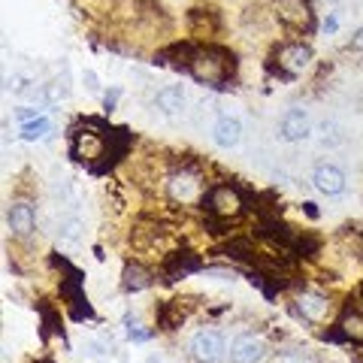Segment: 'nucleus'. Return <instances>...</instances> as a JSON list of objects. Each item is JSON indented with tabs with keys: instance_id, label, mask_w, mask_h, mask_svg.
<instances>
[{
	"instance_id": "16",
	"label": "nucleus",
	"mask_w": 363,
	"mask_h": 363,
	"mask_svg": "<svg viewBox=\"0 0 363 363\" xmlns=\"http://www.w3.org/2000/svg\"><path fill=\"white\" fill-rule=\"evenodd\" d=\"M49 130H52V121L45 118V116H40V118H33L28 124H21V140H25V143H37Z\"/></svg>"
},
{
	"instance_id": "21",
	"label": "nucleus",
	"mask_w": 363,
	"mask_h": 363,
	"mask_svg": "<svg viewBox=\"0 0 363 363\" xmlns=\"http://www.w3.org/2000/svg\"><path fill=\"white\" fill-rule=\"evenodd\" d=\"M85 85H88V91H91V94H97V91H100V85H97V76L94 73H91V70H85Z\"/></svg>"
},
{
	"instance_id": "17",
	"label": "nucleus",
	"mask_w": 363,
	"mask_h": 363,
	"mask_svg": "<svg viewBox=\"0 0 363 363\" xmlns=\"http://www.w3.org/2000/svg\"><path fill=\"white\" fill-rule=\"evenodd\" d=\"M342 330L351 336V339H360L363 342V315L360 312H354V309H345V315H342Z\"/></svg>"
},
{
	"instance_id": "25",
	"label": "nucleus",
	"mask_w": 363,
	"mask_h": 363,
	"mask_svg": "<svg viewBox=\"0 0 363 363\" xmlns=\"http://www.w3.org/2000/svg\"><path fill=\"white\" fill-rule=\"evenodd\" d=\"M145 363H161V360H157V357H149V360H145Z\"/></svg>"
},
{
	"instance_id": "20",
	"label": "nucleus",
	"mask_w": 363,
	"mask_h": 363,
	"mask_svg": "<svg viewBox=\"0 0 363 363\" xmlns=\"http://www.w3.org/2000/svg\"><path fill=\"white\" fill-rule=\"evenodd\" d=\"M128 336L133 339V342H149L152 333H145V330H140V324H133V327H128Z\"/></svg>"
},
{
	"instance_id": "18",
	"label": "nucleus",
	"mask_w": 363,
	"mask_h": 363,
	"mask_svg": "<svg viewBox=\"0 0 363 363\" xmlns=\"http://www.w3.org/2000/svg\"><path fill=\"white\" fill-rule=\"evenodd\" d=\"M79 230H82V221H79V218H67L58 227V236H61V240H67V242H76L79 240Z\"/></svg>"
},
{
	"instance_id": "11",
	"label": "nucleus",
	"mask_w": 363,
	"mask_h": 363,
	"mask_svg": "<svg viewBox=\"0 0 363 363\" xmlns=\"http://www.w3.org/2000/svg\"><path fill=\"white\" fill-rule=\"evenodd\" d=\"M279 18L288 28H297V30L312 28V9L306 0H279Z\"/></svg>"
},
{
	"instance_id": "2",
	"label": "nucleus",
	"mask_w": 363,
	"mask_h": 363,
	"mask_svg": "<svg viewBox=\"0 0 363 363\" xmlns=\"http://www.w3.org/2000/svg\"><path fill=\"white\" fill-rule=\"evenodd\" d=\"M312 45L306 43H285L279 49V76L281 79H297L312 67Z\"/></svg>"
},
{
	"instance_id": "4",
	"label": "nucleus",
	"mask_w": 363,
	"mask_h": 363,
	"mask_svg": "<svg viewBox=\"0 0 363 363\" xmlns=\"http://www.w3.org/2000/svg\"><path fill=\"white\" fill-rule=\"evenodd\" d=\"M279 136L285 143H303V140H309L312 136V118H309V112L306 109H288L285 116L279 118Z\"/></svg>"
},
{
	"instance_id": "6",
	"label": "nucleus",
	"mask_w": 363,
	"mask_h": 363,
	"mask_svg": "<svg viewBox=\"0 0 363 363\" xmlns=\"http://www.w3.org/2000/svg\"><path fill=\"white\" fill-rule=\"evenodd\" d=\"M6 224H9V230H13V236L28 240V236L37 230V212H33L28 200H16L13 206L6 209Z\"/></svg>"
},
{
	"instance_id": "5",
	"label": "nucleus",
	"mask_w": 363,
	"mask_h": 363,
	"mask_svg": "<svg viewBox=\"0 0 363 363\" xmlns=\"http://www.w3.org/2000/svg\"><path fill=\"white\" fill-rule=\"evenodd\" d=\"M345 173H342V169H339L336 164H318L315 169H312V185L318 188V191H321V194L324 197H339V194H342V191H345Z\"/></svg>"
},
{
	"instance_id": "24",
	"label": "nucleus",
	"mask_w": 363,
	"mask_h": 363,
	"mask_svg": "<svg viewBox=\"0 0 363 363\" xmlns=\"http://www.w3.org/2000/svg\"><path fill=\"white\" fill-rule=\"evenodd\" d=\"M303 206H306V212H309L312 218H318V209H315V203H303Z\"/></svg>"
},
{
	"instance_id": "7",
	"label": "nucleus",
	"mask_w": 363,
	"mask_h": 363,
	"mask_svg": "<svg viewBox=\"0 0 363 363\" xmlns=\"http://www.w3.org/2000/svg\"><path fill=\"white\" fill-rule=\"evenodd\" d=\"M191 351L203 360V363H215L224 357V336L218 330H197L191 336Z\"/></svg>"
},
{
	"instance_id": "19",
	"label": "nucleus",
	"mask_w": 363,
	"mask_h": 363,
	"mask_svg": "<svg viewBox=\"0 0 363 363\" xmlns=\"http://www.w3.org/2000/svg\"><path fill=\"white\" fill-rule=\"evenodd\" d=\"M276 363H312L309 357L303 354V351H285V354H279Z\"/></svg>"
},
{
	"instance_id": "12",
	"label": "nucleus",
	"mask_w": 363,
	"mask_h": 363,
	"mask_svg": "<svg viewBox=\"0 0 363 363\" xmlns=\"http://www.w3.org/2000/svg\"><path fill=\"white\" fill-rule=\"evenodd\" d=\"M297 309L300 315L306 318V321H321V318H327V312H330V300L324 297V294H315V291H303L297 297Z\"/></svg>"
},
{
	"instance_id": "1",
	"label": "nucleus",
	"mask_w": 363,
	"mask_h": 363,
	"mask_svg": "<svg viewBox=\"0 0 363 363\" xmlns=\"http://www.w3.org/2000/svg\"><path fill=\"white\" fill-rule=\"evenodd\" d=\"M236 67L233 52H227L224 45H203V49H194L191 55V64L188 70L197 82H206V85H221L230 79Z\"/></svg>"
},
{
	"instance_id": "8",
	"label": "nucleus",
	"mask_w": 363,
	"mask_h": 363,
	"mask_svg": "<svg viewBox=\"0 0 363 363\" xmlns=\"http://www.w3.org/2000/svg\"><path fill=\"white\" fill-rule=\"evenodd\" d=\"M203 200H209V209H212L215 215H221V218H233V215H240V212H242V200H240V194H236L233 188H227V185L212 188Z\"/></svg>"
},
{
	"instance_id": "10",
	"label": "nucleus",
	"mask_w": 363,
	"mask_h": 363,
	"mask_svg": "<svg viewBox=\"0 0 363 363\" xmlns=\"http://www.w3.org/2000/svg\"><path fill=\"white\" fill-rule=\"evenodd\" d=\"M267 357V342L260 336H240L230 345V363H260Z\"/></svg>"
},
{
	"instance_id": "26",
	"label": "nucleus",
	"mask_w": 363,
	"mask_h": 363,
	"mask_svg": "<svg viewBox=\"0 0 363 363\" xmlns=\"http://www.w3.org/2000/svg\"><path fill=\"white\" fill-rule=\"evenodd\" d=\"M360 294H363V285H360Z\"/></svg>"
},
{
	"instance_id": "3",
	"label": "nucleus",
	"mask_w": 363,
	"mask_h": 363,
	"mask_svg": "<svg viewBox=\"0 0 363 363\" xmlns=\"http://www.w3.org/2000/svg\"><path fill=\"white\" fill-rule=\"evenodd\" d=\"M167 194L176 203H194L203 194V179L194 169H179V173L167 179Z\"/></svg>"
},
{
	"instance_id": "23",
	"label": "nucleus",
	"mask_w": 363,
	"mask_h": 363,
	"mask_svg": "<svg viewBox=\"0 0 363 363\" xmlns=\"http://www.w3.org/2000/svg\"><path fill=\"white\" fill-rule=\"evenodd\" d=\"M336 28H339V21H336L333 16H327V18H324V30H330V33H333Z\"/></svg>"
},
{
	"instance_id": "14",
	"label": "nucleus",
	"mask_w": 363,
	"mask_h": 363,
	"mask_svg": "<svg viewBox=\"0 0 363 363\" xmlns=\"http://www.w3.org/2000/svg\"><path fill=\"white\" fill-rule=\"evenodd\" d=\"M121 288L128 294H140L145 288H152V272L140 264H128L121 272Z\"/></svg>"
},
{
	"instance_id": "9",
	"label": "nucleus",
	"mask_w": 363,
	"mask_h": 363,
	"mask_svg": "<svg viewBox=\"0 0 363 363\" xmlns=\"http://www.w3.org/2000/svg\"><path fill=\"white\" fill-rule=\"evenodd\" d=\"M242 140V121L236 116H218L212 124V143L218 149H233Z\"/></svg>"
},
{
	"instance_id": "22",
	"label": "nucleus",
	"mask_w": 363,
	"mask_h": 363,
	"mask_svg": "<svg viewBox=\"0 0 363 363\" xmlns=\"http://www.w3.org/2000/svg\"><path fill=\"white\" fill-rule=\"evenodd\" d=\"M348 49H354V52H363V28L354 33V37L348 40Z\"/></svg>"
},
{
	"instance_id": "13",
	"label": "nucleus",
	"mask_w": 363,
	"mask_h": 363,
	"mask_svg": "<svg viewBox=\"0 0 363 363\" xmlns=\"http://www.w3.org/2000/svg\"><path fill=\"white\" fill-rule=\"evenodd\" d=\"M185 104H188V97H185V91H182V85H167L155 94V106L161 109L164 116H182Z\"/></svg>"
},
{
	"instance_id": "15",
	"label": "nucleus",
	"mask_w": 363,
	"mask_h": 363,
	"mask_svg": "<svg viewBox=\"0 0 363 363\" xmlns=\"http://www.w3.org/2000/svg\"><path fill=\"white\" fill-rule=\"evenodd\" d=\"M200 269V257L197 255H191V252H179L167 260V276L169 281H176L182 276H188V272H197Z\"/></svg>"
}]
</instances>
